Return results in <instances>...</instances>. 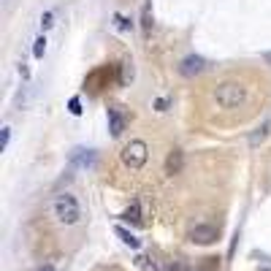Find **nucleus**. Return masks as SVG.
Wrapping results in <instances>:
<instances>
[{"label":"nucleus","mask_w":271,"mask_h":271,"mask_svg":"<svg viewBox=\"0 0 271 271\" xmlns=\"http://www.w3.org/2000/svg\"><path fill=\"white\" fill-rule=\"evenodd\" d=\"M168 271H187V269H184V263H182V260H174V263L168 266Z\"/></svg>","instance_id":"21"},{"label":"nucleus","mask_w":271,"mask_h":271,"mask_svg":"<svg viewBox=\"0 0 271 271\" xmlns=\"http://www.w3.org/2000/svg\"><path fill=\"white\" fill-rule=\"evenodd\" d=\"M44 54H46V36H38V38H36V44H33V57L41 60Z\"/></svg>","instance_id":"14"},{"label":"nucleus","mask_w":271,"mask_h":271,"mask_svg":"<svg viewBox=\"0 0 271 271\" xmlns=\"http://www.w3.org/2000/svg\"><path fill=\"white\" fill-rule=\"evenodd\" d=\"M52 212L60 225H76L82 220V206H79V201L71 193H60L52 201Z\"/></svg>","instance_id":"2"},{"label":"nucleus","mask_w":271,"mask_h":271,"mask_svg":"<svg viewBox=\"0 0 271 271\" xmlns=\"http://www.w3.org/2000/svg\"><path fill=\"white\" fill-rule=\"evenodd\" d=\"M182 168H184V152L182 149H171L168 158H165V174L177 177V174H182Z\"/></svg>","instance_id":"6"},{"label":"nucleus","mask_w":271,"mask_h":271,"mask_svg":"<svg viewBox=\"0 0 271 271\" xmlns=\"http://www.w3.org/2000/svg\"><path fill=\"white\" fill-rule=\"evenodd\" d=\"M71 160L73 163H82V165H92L95 163V152L92 149H73Z\"/></svg>","instance_id":"11"},{"label":"nucleus","mask_w":271,"mask_h":271,"mask_svg":"<svg viewBox=\"0 0 271 271\" xmlns=\"http://www.w3.org/2000/svg\"><path fill=\"white\" fill-rule=\"evenodd\" d=\"M147 158H149V147L141 138H133L130 144L122 147V163L128 165V168H144Z\"/></svg>","instance_id":"3"},{"label":"nucleus","mask_w":271,"mask_h":271,"mask_svg":"<svg viewBox=\"0 0 271 271\" xmlns=\"http://www.w3.org/2000/svg\"><path fill=\"white\" fill-rule=\"evenodd\" d=\"M114 233H117L119 239H122L125 247H130V249H138V247H141V239H136V236L130 233L128 228H122V225H117V228H114Z\"/></svg>","instance_id":"8"},{"label":"nucleus","mask_w":271,"mask_h":271,"mask_svg":"<svg viewBox=\"0 0 271 271\" xmlns=\"http://www.w3.org/2000/svg\"><path fill=\"white\" fill-rule=\"evenodd\" d=\"M190 242L193 244H203V247H206V244H214L220 239V228H214V225H193V228H190Z\"/></svg>","instance_id":"4"},{"label":"nucleus","mask_w":271,"mask_h":271,"mask_svg":"<svg viewBox=\"0 0 271 271\" xmlns=\"http://www.w3.org/2000/svg\"><path fill=\"white\" fill-rule=\"evenodd\" d=\"M214 103L225 112H236L249 103V90L242 82H220L214 87Z\"/></svg>","instance_id":"1"},{"label":"nucleus","mask_w":271,"mask_h":271,"mask_svg":"<svg viewBox=\"0 0 271 271\" xmlns=\"http://www.w3.org/2000/svg\"><path fill=\"white\" fill-rule=\"evenodd\" d=\"M114 22H117V30H119V33H128V30L133 27V22H130V19H125L122 14H117V17H114Z\"/></svg>","instance_id":"15"},{"label":"nucleus","mask_w":271,"mask_h":271,"mask_svg":"<svg viewBox=\"0 0 271 271\" xmlns=\"http://www.w3.org/2000/svg\"><path fill=\"white\" fill-rule=\"evenodd\" d=\"M155 109H158V112H165V109H168V100H165V98H158V100H155Z\"/></svg>","instance_id":"20"},{"label":"nucleus","mask_w":271,"mask_h":271,"mask_svg":"<svg viewBox=\"0 0 271 271\" xmlns=\"http://www.w3.org/2000/svg\"><path fill=\"white\" fill-rule=\"evenodd\" d=\"M260 271H271V269H260Z\"/></svg>","instance_id":"23"},{"label":"nucleus","mask_w":271,"mask_h":271,"mask_svg":"<svg viewBox=\"0 0 271 271\" xmlns=\"http://www.w3.org/2000/svg\"><path fill=\"white\" fill-rule=\"evenodd\" d=\"M8 141H11V128H3V136H0V152L8 149Z\"/></svg>","instance_id":"16"},{"label":"nucleus","mask_w":271,"mask_h":271,"mask_svg":"<svg viewBox=\"0 0 271 271\" xmlns=\"http://www.w3.org/2000/svg\"><path fill=\"white\" fill-rule=\"evenodd\" d=\"M17 71H19V76H22L24 82H27V79H30V68H27V65H24V63H19V68H17Z\"/></svg>","instance_id":"19"},{"label":"nucleus","mask_w":271,"mask_h":271,"mask_svg":"<svg viewBox=\"0 0 271 271\" xmlns=\"http://www.w3.org/2000/svg\"><path fill=\"white\" fill-rule=\"evenodd\" d=\"M122 220L130 225H141V206H138V201H133L128 209L122 212Z\"/></svg>","instance_id":"9"},{"label":"nucleus","mask_w":271,"mask_h":271,"mask_svg":"<svg viewBox=\"0 0 271 271\" xmlns=\"http://www.w3.org/2000/svg\"><path fill=\"white\" fill-rule=\"evenodd\" d=\"M136 266L141 271H158V263H155V258H149V255H138V258H136Z\"/></svg>","instance_id":"13"},{"label":"nucleus","mask_w":271,"mask_h":271,"mask_svg":"<svg viewBox=\"0 0 271 271\" xmlns=\"http://www.w3.org/2000/svg\"><path fill=\"white\" fill-rule=\"evenodd\" d=\"M269 136H271V119H266V122L260 125V128L255 130L252 136H249V144H252V147H258V144H260V141H266Z\"/></svg>","instance_id":"10"},{"label":"nucleus","mask_w":271,"mask_h":271,"mask_svg":"<svg viewBox=\"0 0 271 271\" xmlns=\"http://www.w3.org/2000/svg\"><path fill=\"white\" fill-rule=\"evenodd\" d=\"M203 71H206V60L198 57V54H187V57L179 63V73L187 76V79L198 76V73H203Z\"/></svg>","instance_id":"5"},{"label":"nucleus","mask_w":271,"mask_h":271,"mask_svg":"<svg viewBox=\"0 0 271 271\" xmlns=\"http://www.w3.org/2000/svg\"><path fill=\"white\" fill-rule=\"evenodd\" d=\"M52 24H54V11H46V14L41 17V30H49Z\"/></svg>","instance_id":"18"},{"label":"nucleus","mask_w":271,"mask_h":271,"mask_svg":"<svg viewBox=\"0 0 271 271\" xmlns=\"http://www.w3.org/2000/svg\"><path fill=\"white\" fill-rule=\"evenodd\" d=\"M38 271H54V269H52V266H41Z\"/></svg>","instance_id":"22"},{"label":"nucleus","mask_w":271,"mask_h":271,"mask_svg":"<svg viewBox=\"0 0 271 271\" xmlns=\"http://www.w3.org/2000/svg\"><path fill=\"white\" fill-rule=\"evenodd\" d=\"M68 112H71L73 117H79V114H82V103H79V98H71V100H68Z\"/></svg>","instance_id":"17"},{"label":"nucleus","mask_w":271,"mask_h":271,"mask_svg":"<svg viewBox=\"0 0 271 271\" xmlns=\"http://www.w3.org/2000/svg\"><path fill=\"white\" fill-rule=\"evenodd\" d=\"M109 130H112L114 138H119L125 130V117L119 114V109H109Z\"/></svg>","instance_id":"7"},{"label":"nucleus","mask_w":271,"mask_h":271,"mask_svg":"<svg viewBox=\"0 0 271 271\" xmlns=\"http://www.w3.org/2000/svg\"><path fill=\"white\" fill-rule=\"evenodd\" d=\"M141 27H144V33H149L152 30V3H144V8H141Z\"/></svg>","instance_id":"12"}]
</instances>
